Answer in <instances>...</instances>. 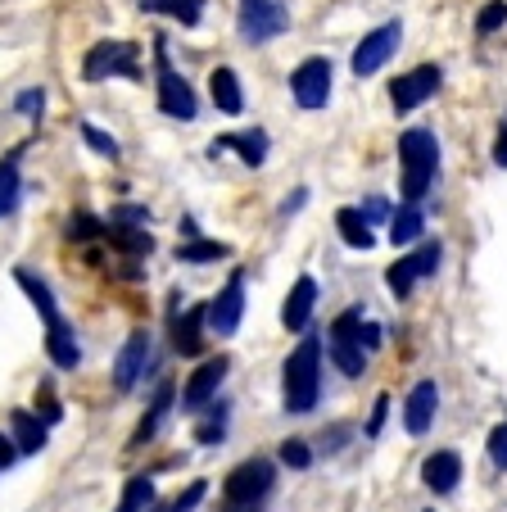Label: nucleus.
I'll list each match as a JSON object with an SVG mask.
<instances>
[{"label": "nucleus", "instance_id": "obj_39", "mask_svg": "<svg viewBox=\"0 0 507 512\" xmlns=\"http://www.w3.org/2000/svg\"><path fill=\"white\" fill-rule=\"evenodd\" d=\"M358 213H363L367 227H372V223H385V218H390V204H385V200H367Z\"/></svg>", "mask_w": 507, "mask_h": 512}, {"label": "nucleus", "instance_id": "obj_24", "mask_svg": "<svg viewBox=\"0 0 507 512\" xmlns=\"http://www.w3.org/2000/svg\"><path fill=\"white\" fill-rule=\"evenodd\" d=\"M168 408H173V386H159V395H154L150 413L141 417V426H136V435H132V449H141L145 440H154V431H159V422L168 417Z\"/></svg>", "mask_w": 507, "mask_h": 512}, {"label": "nucleus", "instance_id": "obj_26", "mask_svg": "<svg viewBox=\"0 0 507 512\" xmlns=\"http://www.w3.org/2000/svg\"><path fill=\"white\" fill-rule=\"evenodd\" d=\"M19 195H23V182H19V155H10V159H0V218H5V213H14Z\"/></svg>", "mask_w": 507, "mask_h": 512}, {"label": "nucleus", "instance_id": "obj_42", "mask_svg": "<svg viewBox=\"0 0 507 512\" xmlns=\"http://www.w3.org/2000/svg\"><path fill=\"white\" fill-rule=\"evenodd\" d=\"M494 164H498V168H507V118H503V127H498V145H494Z\"/></svg>", "mask_w": 507, "mask_h": 512}, {"label": "nucleus", "instance_id": "obj_7", "mask_svg": "<svg viewBox=\"0 0 507 512\" xmlns=\"http://www.w3.org/2000/svg\"><path fill=\"white\" fill-rule=\"evenodd\" d=\"M358 331H363V313L358 309L340 313V318L331 322V358L345 377H363L367 372V349H363V340H358Z\"/></svg>", "mask_w": 507, "mask_h": 512}, {"label": "nucleus", "instance_id": "obj_38", "mask_svg": "<svg viewBox=\"0 0 507 512\" xmlns=\"http://www.w3.org/2000/svg\"><path fill=\"white\" fill-rule=\"evenodd\" d=\"M385 413H390V395H381V399H376L372 417H367V435H381V426H385Z\"/></svg>", "mask_w": 507, "mask_h": 512}, {"label": "nucleus", "instance_id": "obj_33", "mask_svg": "<svg viewBox=\"0 0 507 512\" xmlns=\"http://www.w3.org/2000/svg\"><path fill=\"white\" fill-rule=\"evenodd\" d=\"M503 23H507V5L503 0H489L485 10H480V19H476V32L480 37H489V32H498Z\"/></svg>", "mask_w": 507, "mask_h": 512}, {"label": "nucleus", "instance_id": "obj_20", "mask_svg": "<svg viewBox=\"0 0 507 512\" xmlns=\"http://www.w3.org/2000/svg\"><path fill=\"white\" fill-rule=\"evenodd\" d=\"M209 150L213 155H218V150H240V159H245L249 168H259L263 159H268V132H259V127H254V132H231V136H218Z\"/></svg>", "mask_w": 507, "mask_h": 512}, {"label": "nucleus", "instance_id": "obj_18", "mask_svg": "<svg viewBox=\"0 0 507 512\" xmlns=\"http://www.w3.org/2000/svg\"><path fill=\"white\" fill-rule=\"evenodd\" d=\"M10 440H14V449H19V454H41V449H46V422H41L37 413H28V408H14L10 413Z\"/></svg>", "mask_w": 507, "mask_h": 512}, {"label": "nucleus", "instance_id": "obj_1", "mask_svg": "<svg viewBox=\"0 0 507 512\" xmlns=\"http://www.w3.org/2000/svg\"><path fill=\"white\" fill-rule=\"evenodd\" d=\"M281 395H286V413H313L317 395H322V340L304 336L295 354L281 368Z\"/></svg>", "mask_w": 507, "mask_h": 512}, {"label": "nucleus", "instance_id": "obj_16", "mask_svg": "<svg viewBox=\"0 0 507 512\" xmlns=\"http://www.w3.org/2000/svg\"><path fill=\"white\" fill-rule=\"evenodd\" d=\"M46 354H50V363H55V368H64V372H73L77 363H82V345H77L73 327H68L64 318L46 322Z\"/></svg>", "mask_w": 507, "mask_h": 512}, {"label": "nucleus", "instance_id": "obj_30", "mask_svg": "<svg viewBox=\"0 0 507 512\" xmlns=\"http://www.w3.org/2000/svg\"><path fill=\"white\" fill-rule=\"evenodd\" d=\"M222 435H227V404H218L209 417H204L200 431H195V440H200V445H218Z\"/></svg>", "mask_w": 507, "mask_h": 512}, {"label": "nucleus", "instance_id": "obj_36", "mask_svg": "<svg viewBox=\"0 0 507 512\" xmlns=\"http://www.w3.org/2000/svg\"><path fill=\"white\" fill-rule=\"evenodd\" d=\"M489 458H494V467H507V422L489 431Z\"/></svg>", "mask_w": 507, "mask_h": 512}, {"label": "nucleus", "instance_id": "obj_12", "mask_svg": "<svg viewBox=\"0 0 507 512\" xmlns=\"http://www.w3.org/2000/svg\"><path fill=\"white\" fill-rule=\"evenodd\" d=\"M227 372H231V358H209V363H200V368L191 372V381L182 386V408L186 413H200V408H209L213 404V395H218V386L227 381Z\"/></svg>", "mask_w": 507, "mask_h": 512}, {"label": "nucleus", "instance_id": "obj_4", "mask_svg": "<svg viewBox=\"0 0 507 512\" xmlns=\"http://www.w3.org/2000/svg\"><path fill=\"white\" fill-rule=\"evenodd\" d=\"M82 78L87 82H109V78L141 82V46H132V41H96L87 50Z\"/></svg>", "mask_w": 507, "mask_h": 512}, {"label": "nucleus", "instance_id": "obj_27", "mask_svg": "<svg viewBox=\"0 0 507 512\" xmlns=\"http://www.w3.org/2000/svg\"><path fill=\"white\" fill-rule=\"evenodd\" d=\"M154 508V481L150 476H132L123 485V499H118V512H150Z\"/></svg>", "mask_w": 507, "mask_h": 512}, {"label": "nucleus", "instance_id": "obj_3", "mask_svg": "<svg viewBox=\"0 0 507 512\" xmlns=\"http://www.w3.org/2000/svg\"><path fill=\"white\" fill-rule=\"evenodd\" d=\"M277 485V467L268 458H249V463L231 467L222 481V512H263V499Z\"/></svg>", "mask_w": 507, "mask_h": 512}, {"label": "nucleus", "instance_id": "obj_9", "mask_svg": "<svg viewBox=\"0 0 507 512\" xmlns=\"http://www.w3.org/2000/svg\"><path fill=\"white\" fill-rule=\"evenodd\" d=\"M290 96H295L299 109H322L331 100V59L313 55L290 73Z\"/></svg>", "mask_w": 507, "mask_h": 512}, {"label": "nucleus", "instance_id": "obj_23", "mask_svg": "<svg viewBox=\"0 0 507 512\" xmlns=\"http://www.w3.org/2000/svg\"><path fill=\"white\" fill-rule=\"evenodd\" d=\"M335 227H340V241H345L349 250H372L376 245L372 227H367V218L358 209H340L335 213Z\"/></svg>", "mask_w": 507, "mask_h": 512}, {"label": "nucleus", "instance_id": "obj_19", "mask_svg": "<svg viewBox=\"0 0 507 512\" xmlns=\"http://www.w3.org/2000/svg\"><path fill=\"white\" fill-rule=\"evenodd\" d=\"M173 349L182 358H195L204 349V304H195L182 318H173Z\"/></svg>", "mask_w": 507, "mask_h": 512}, {"label": "nucleus", "instance_id": "obj_13", "mask_svg": "<svg viewBox=\"0 0 507 512\" xmlns=\"http://www.w3.org/2000/svg\"><path fill=\"white\" fill-rule=\"evenodd\" d=\"M145 363H150V331H132L127 345L118 349V363H114V386L118 390H132L141 381Z\"/></svg>", "mask_w": 507, "mask_h": 512}, {"label": "nucleus", "instance_id": "obj_40", "mask_svg": "<svg viewBox=\"0 0 507 512\" xmlns=\"http://www.w3.org/2000/svg\"><path fill=\"white\" fill-rule=\"evenodd\" d=\"M14 105H19V114H41V105H46V96H41V91H23V96L14 100Z\"/></svg>", "mask_w": 507, "mask_h": 512}, {"label": "nucleus", "instance_id": "obj_21", "mask_svg": "<svg viewBox=\"0 0 507 512\" xmlns=\"http://www.w3.org/2000/svg\"><path fill=\"white\" fill-rule=\"evenodd\" d=\"M209 91H213V105H218L222 114H240V109H245V91H240L236 68H213Z\"/></svg>", "mask_w": 507, "mask_h": 512}, {"label": "nucleus", "instance_id": "obj_17", "mask_svg": "<svg viewBox=\"0 0 507 512\" xmlns=\"http://www.w3.org/2000/svg\"><path fill=\"white\" fill-rule=\"evenodd\" d=\"M421 481L431 485L435 494H453L462 481V458L453 454V449H440V454H431L426 463H421Z\"/></svg>", "mask_w": 507, "mask_h": 512}, {"label": "nucleus", "instance_id": "obj_37", "mask_svg": "<svg viewBox=\"0 0 507 512\" xmlns=\"http://www.w3.org/2000/svg\"><path fill=\"white\" fill-rule=\"evenodd\" d=\"M37 408H41V422H46V426L64 417V408L55 404V395H50V386H41V390H37Z\"/></svg>", "mask_w": 507, "mask_h": 512}, {"label": "nucleus", "instance_id": "obj_8", "mask_svg": "<svg viewBox=\"0 0 507 512\" xmlns=\"http://www.w3.org/2000/svg\"><path fill=\"white\" fill-rule=\"evenodd\" d=\"M240 318H245V272H231V281L204 304V327L213 336H236Z\"/></svg>", "mask_w": 507, "mask_h": 512}, {"label": "nucleus", "instance_id": "obj_2", "mask_svg": "<svg viewBox=\"0 0 507 512\" xmlns=\"http://www.w3.org/2000/svg\"><path fill=\"white\" fill-rule=\"evenodd\" d=\"M399 164H403V200L421 204L426 191L435 182V168H440V145H435V132L426 127H408L399 136Z\"/></svg>", "mask_w": 507, "mask_h": 512}, {"label": "nucleus", "instance_id": "obj_6", "mask_svg": "<svg viewBox=\"0 0 507 512\" xmlns=\"http://www.w3.org/2000/svg\"><path fill=\"white\" fill-rule=\"evenodd\" d=\"M154 64H159V109L168 118L191 123L195 118V91H191V82L173 68V59H168V46H163V41H154Z\"/></svg>", "mask_w": 507, "mask_h": 512}, {"label": "nucleus", "instance_id": "obj_34", "mask_svg": "<svg viewBox=\"0 0 507 512\" xmlns=\"http://www.w3.org/2000/svg\"><path fill=\"white\" fill-rule=\"evenodd\" d=\"M281 463L304 472V467H313V449H308L304 440H286V445H281Z\"/></svg>", "mask_w": 507, "mask_h": 512}, {"label": "nucleus", "instance_id": "obj_15", "mask_svg": "<svg viewBox=\"0 0 507 512\" xmlns=\"http://www.w3.org/2000/svg\"><path fill=\"white\" fill-rule=\"evenodd\" d=\"M313 309H317V281L299 277L295 286H290L286 304H281V322H286V331H304L308 322H313Z\"/></svg>", "mask_w": 507, "mask_h": 512}, {"label": "nucleus", "instance_id": "obj_25", "mask_svg": "<svg viewBox=\"0 0 507 512\" xmlns=\"http://www.w3.org/2000/svg\"><path fill=\"white\" fill-rule=\"evenodd\" d=\"M421 227H426L421 209H417V204H403V209L390 218V241H394V245H412V241L421 236Z\"/></svg>", "mask_w": 507, "mask_h": 512}, {"label": "nucleus", "instance_id": "obj_31", "mask_svg": "<svg viewBox=\"0 0 507 512\" xmlns=\"http://www.w3.org/2000/svg\"><path fill=\"white\" fill-rule=\"evenodd\" d=\"M385 281H390V290H394V295H399V300H408V295H412V286H417V272H412L408 254H403V259L394 263L390 272H385Z\"/></svg>", "mask_w": 507, "mask_h": 512}, {"label": "nucleus", "instance_id": "obj_22", "mask_svg": "<svg viewBox=\"0 0 507 512\" xmlns=\"http://www.w3.org/2000/svg\"><path fill=\"white\" fill-rule=\"evenodd\" d=\"M145 14H163V19L182 23V28H195L204 19V0H141Z\"/></svg>", "mask_w": 507, "mask_h": 512}, {"label": "nucleus", "instance_id": "obj_11", "mask_svg": "<svg viewBox=\"0 0 507 512\" xmlns=\"http://www.w3.org/2000/svg\"><path fill=\"white\" fill-rule=\"evenodd\" d=\"M440 82H444L440 64H421V68H412V73H403V78L390 87L394 109H399V114H412V109L426 105V100L440 91Z\"/></svg>", "mask_w": 507, "mask_h": 512}, {"label": "nucleus", "instance_id": "obj_29", "mask_svg": "<svg viewBox=\"0 0 507 512\" xmlns=\"http://www.w3.org/2000/svg\"><path fill=\"white\" fill-rule=\"evenodd\" d=\"M440 259H444L440 241H426V245H417V250L408 254V263H412V272H417V281H421V277H435V268H440Z\"/></svg>", "mask_w": 507, "mask_h": 512}, {"label": "nucleus", "instance_id": "obj_5", "mask_svg": "<svg viewBox=\"0 0 507 512\" xmlns=\"http://www.w3.org/2000/svg\"><path fill=\"white\" fill-rule=\"evenodd\" d=\"M236 28H240V37H245L249 46H268V41H277L281 32L290 28L286 0H240Z\"/></svg>", "mask_w": 507, "mask_h": 512}, {"label": "nucleus", "instance_id": "obj_10", "mask_svg": "<svg viewBox=\"0 0 507 512\" xmlns=\"http://www.w3.org/2000/svg\"><path fill=\"white\" fill-rule=\"evenodd\" d=\"M399 37H403L399 23H381V28H372L363 41H358V50H354V59H349V68H354L358 78H372V73H381L385 59L399 50Z\"/></svg>", "mask_w": 507, "mask_h": 512}, {"label": "nucleus", "instance_id": "obj_14", "mask_svg": "<svg viewBox=\"0 0 507 512\" xmlns=\"http://www.w3.org/2000/svg\"><path fill=\"white\" fill-rule=\"evenodd\" d=\"M435 408H440V386H435V381H417L412 395H408V404H403V426H408V435L431 431Z\"/></svg>", "mask_w": 507, "mask_h": 512}, {"label": "nucleus", "instance_id": "obj_35", "mask_svg": "<svg viewBox=\"0 0 507 512\" xmlns=\"http://www.w3.org/2000/svg\"><path fill=\"white\" fill-rule=\"evenodd\" d=\"M68 236L73 241H91V236H105V223H96L91 213H77L73 223H68Z\"/></svg>", "mask_w": 507, "mask_h": 512}, {"label": "nucleus", "instance_id": "obj_32", "mask_svg": "<svg viewBox=\"0 0 507 512\" xmlns=\"http://www.w3.org/2000/svg\"><path fill=\"white\" fill-rule=\"evenodd\" d=\"M82 141L96 150V155H105V159H118V141L109 132H100L96 123H82Z\"/></svg>", "mask_w": 507, "mask_h": 512}, {"label": "nucleus", "instance_id": "obj_41", "mask_svg": "<svg viewBox=\"0 0 507 512\" xmlns=\"http://www.w3.org/2000/svg\"><path fill=\"white\" fill-rule=\"evenodd\" d=\"M14 458H19L14 440H10V435H0V472H5V467H14Z\"/></svg>", "mask_w": 507, "mask_h": 512}, {"label": "nucleus", "instance_id": "obj_28", "mask_svg": "<svg viewBox=\"0 0 507 512\" xmlns=\"http://www.w3.org/2000/svg\"><path fill=\"white\" fill-rule=\"evenodd\" d=\"M231 254V245H222V241H186V245H177V259L182 263H218V259H227Z\"/></svg>", "mask_w": 507, "mask_h": 512}]
</instances>
